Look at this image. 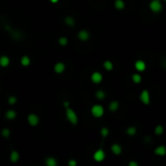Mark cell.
Listing matches in <instances>:
<instances>
[{
    "label": "cell",
    "mask_w": 166,
    "mask_h": 166,
    "mask_svg": "<svg viewBox=\"0 0 166 166\" xmlns=\"http://www.w3.org/2000/svg\"><path fill=\"white\" fill-rule=\"evenodd\" d=\"M66 116L67 119L71 122L72 124H77L78 123V116L75 113V111L71 109V108H66Z\"/></svg>",
    "instance_id": "cell-1"
},
{
    "label": "cell",
    "mask_w": 166,
    "mask_h": 166,
    "mask_svg": "<svg viewBox=\"0 0 166 166\" xmlns=\"http://www.w3.org/2000/svg\"><path fill=\"white\" fill-rule=\"evenodd\" d=\"M90 113L94 118H101L104 115V108L101 105H93L91 110H90Z\"/></svg>",
    "instance_id": "cell-2"
},
{
    "label": "cell",
    "mask_w": 166,
    "mask_h": 166,
    "mask_svg": "<svg viewBox=\"0 0 166 166\" xmlns=\"http://www.w3.org/2000/svg\"><path fill=\"white\" fill-rule=\"evenodd\" d=\"M162 4L160 2V0H153L150 3V9L153 13H159L162 11Z\"/></svg>",
    "instance_id": "cell-3"
},
{
    "label": "cell",
    "mask_w": 166,
    "mask_h": 166,
    "mask_svg": "<svg viewBox=\"0 0 166 166\" xmlns=\"http://www.w3.org/2000/svg\"><path fill=\"white\" fill-rule=\"evenodd\" d=\"M140 100H141L142 103L145 105L150 104L151 96H150V92H149L147 89H144L141 93H140Z\"/></svg>",
    "instance_id": "cell-4"
},
{
    "label": "cell",
    "mask_w": 166,
    "mask_h": 166,
    "mask_svg": "<svg viewBox=\"0 0 166 166\" xmlns=\"http://www.w3.org/2000/svg\"><path fill=\"white\" fill-rule=\"evenodd\" d=\"M105 157H106V153H105V151L102 150V149H99V150H97L93 153V159H94L96 162L103 161Z\"/></svg>",
    "instance_id": "cell-5"
},
{
    "label": "cell",
    "mask_w": 166,
    "mask_h": 166,
    "mask_svg": "<svg viewBox=\"0 0 166 166\" xmlns=\"http://www.w3.org/2000/svg\"><path fill=\"white\" fill-rule=\"evenodd\" d=\"M90 79H91V82L93 84H100L103 80V76L100 72H93Z\"/></svg>",
    "instance_id": "cell-6"
},
{
    "label": "cell",
    "mask_w": 166,
    "mask_h": 166,
    "mask_svg": "<svg viewBox=\"0 0 166 166\" xmlns=\"http://www.w3.org/2000/svg\"><path fill=\"white\" fill-rule=\"evenodd\" d=\"M27 121L32 126H35V125L39 123V118H38V116H36L35 114H30V115H28L27 116Z\"/></svg>",
    "instance_id": "cell-7"
},
{
    "label": "cell",
    "mask_w": 166,
    "mask_h": 166,
    "mask_svg": "<svg viewBox=\"0 0 166 166\" xmlns=\"http://www.w3.org/2000/svg\"><path fill=\"white\" fill-rule=\"evenodd\" d=\"M89 37H90V35H89V32L87 31V30H84V29H83V30H81V31H79V33H78V38L80 39L81 41H87L89 39Z\"/></svg>",
    "instance_id": "cell-8"
},
{
    "label": "cell",
    "mask_w": 166,
    "mask_h": 166,
    "mask_svg": "<svg viewBox=\"0 0 166 166\" xmlns=\"http://www.w3.org/2000/svg\"><path fill=\"white\" fill-rule=\"evenodd\" d=\"M134 66H135V69L138 72H143L146 70V63L143 60H137L135 64H134Z\"/></svg>",
    "instance_id": "cell-9"
},
{
    "label": "cell",
    "mask_w": 166,
    "mask_h": 166,
    "mask_svg": "<svg viewBox=\"0 0 166 166\" xmlns=\"http://www.w3.org/2000/svg\"><path fill=\"white\" fill-rule=\"evenodd\" d=\"M154 153L156 154V156H163L166 154V147L165 146H158V147H156L154 149Z\"/></svg>",
    "instance_id": "cell-10"
},
{
    "label": "cell",
    "mask_w": 166,
    "mask_h": 166,
    "mask_svg": "<svg viewBox=\"0 0 166 166\" xmlns=\"http://www.w3.org/2000/svg\"><path fill=\"white\" fill-rule=\"evenodd\" d=\"M111 151H112V153L114 154H116V156H119V154L121 153L122 148H121V146L119 145V144H113L112 147H111Z\"/></svg>",
    "instance_id": "cell-11"
},
{
    "label": "cell",
    "mask_w": 166,
    "mask_h": 166,
    "mask_svg": "<svg viewBox=\"0 0 166 166\" xmlns=\"http://www.w3.org/2000/svg\"><path fill=\"white\" fill-rule=\"evenodd\" d=\"M64 70H65V65H64V63H62V62H57L54 65V71H55V73H57V74L63 73Z\"/></svg>",
    "instance_id": "cell-12"
},
{
    "label": "cell",
    "mask_w": 166,
    "mask_h": 166,
    "mask_svg": "<svg viewBox=\"0 0 166 166\" xmlns=\"http://www.w3.org/2000/svg\"><path fill=\"white\" fill-rule=\"evenodd\" d=\"M10 64V58L6 55H2L0 57V66L1 67H7Z\"/></svg>",
    "instance_id": "cell-13"
},
{
    "label": "cell",
    "mask_w": 166,
    "mask_h": 166,
    "mask_svg": "<svg viewBox=\"0 0 166 166\" xmlns=\"http://www.w3.org/2000/svg\"><path fill=\"white\" fill-rule=\"evenodd\" d=\"M119 104L118 101H112L111 103L109 104V110L111 111V112H116V110L119 109Z\"/></svg>",
    "instance_id": "cell-14"
},
{
    "label": "cell",
    "mask_w": 166,
    "mask_h": 166,
    "mask_svg": "<svg viewBox=\"0 0 166 166\" xmlns=\"http://www.w3.org/2000/svg\"><path fill=\"white\" fill-rule=\"evenodd\" d=\"M10 158H11V161H12V162H17V160L20 159V154H19V153H17V151H13L11 153Z\"/></svg>",
    "instance_id": "cell-15"
},
{
    "label": "cell",
    "mask_w": 166,
    "mask_h": 166,
    "mask_svg": "<svg viewBox=\"0 0 166 166\" xmlns=\"http://www.w3.org/2000/svg\"><path fill=\"white\" fill-rule=\"evenodd\" d=\"M103 67L107 70V71H111V70H113V68H114V64H113L112 61L106 60V61H104Z\"/></svg>",
    "instance_id": "cell-16"
},
{
    "label": "cell",
    "mask_w": 166,
    "mask_h": 166,
    "mask_svg": "<svg viewBox=\"0 0 166 166\" xmlns=\"http://www.w3.org/2000/svg\"><path fill=\"white\" fill-rule=\"evenodd\" d=\"M46 164L48 166H56L57 161L55 160L54 157H48V158L46 159Z\"/></svg>",
    "instance_id": "cell-17"
},
{
    "label": "cell",
    "mask_w": 166,
    "mask_h": 166,
    "mask_svg": "<svg viewBox=\"0 0 166 166\" xmlns=\"http://www.w3.org/2000/svg\"><path fill=\"white\" fill-rule=\"evenodd\" d=\"M20 63H22V66H28L29 64H30V58L28 56H26V55H23L22 57V59H20Z\"/></svg>",
    "instance_id": "cell-18"
},
{
    "label": "cell",
    "mask_w": 166,
    "mask_h": 166,
    "mask_svg": "<svg viewBox=\"0 0 166 166\" xmlns=\"http://www.w3.org/2000/svg\"><path fill=\"white\" fill-rule=\"evenodd\" d=\"M6 118L8 119H14L17 116V113L15 112L14 110H9L7 113H6Z\"/></svg>",
    "instance_id": "cell-19"
},
{
    "label": "cell",
    "mask_w": 166,
    "mask_h": 166,
    "mask_svg": "<svg viewBox=\"0 0 166 166\" xmlns=\"http://www.w3.org/2000/svg\"><path fill=\"white\" fill-rule=\"evenodd\" d=\"M124 2L122 1V0H116L115 1V7L116 9H118V10H122V9L124 8Z\"/></svg>",
    "instance_id": "cell-20"
},
{
    "label": "cell",
    "mask_w": 166,
    "mask_h": 166,
    "mask_svg": "<svg viewBox=\"0 0 166 166\" xmlns=\"http://www.w3.org/2000/svg\"><path fill=\"white\" fill-rule=\"evenodd\" d=\"M95 96L99 100H103V99L106 97V93H105V91H103V90H97V91L95 92Z\"/></svg>",
    "instance_id": "cell-21"
},
{
    "label": "cell",
    "mask_w": 166,
    "mask_h": 166,
    "mask_svg": "<svg viewBox=\"0 0 166 166\" xmlns=\"http://www.w3.org/2000/svg\"><path fill=\"white\" fill-rule=\"evenodd\" d=\"M142 81V77L140 74H133L132 75V82L134 84H140Z\"/></svg>",
    "instance_id": "cell-22"
},
{
    "label": "cell",
    "mask_w": 166,
    "mask_h": 166,
    "mask_svg": "<svg viewBox=\"0 0 166 166\" xmlns=\"http://www.w3.org/2000/svg\"><path fill=\"white\" fill-rule=\"evenodd\" d=\"M137 132V129H136V127H134V126H129L126 129V133L128 134L129 136H133V135H135Z\"/></svg>",
    "instance_id": "cell-23"
},
{
    "label": "cell",
    "mask_w": 166,
    "mask_h": 166,
    "mask_svg": "<svg viewBox=\"0 0 166 166\" xmlns=\"http://www.w3.org/2000/svg\"><path fill=\"white\" fill-rule=\"evenodd\" d=\"M154 133H156V135H161L163 133V126L162 125H156V128H154Z\"/></svg>",
    "instance_id": "cell-24"
},
{
    "label": "cell",
    "mask_w": 166,
    "mask_h": 166,
    "mask_svg": "<svg viewBox=\"0 0 166 166\" xmlns=\"http://www.w3.org/2000/svg\"><path fill=\"white\" fill-rule=\"evenodd\" d=\"M65 22H66V24L67 25H69V26H73L75 24V20L73 19L72 17H66V19H65Z\"/></svg>",
    "instance_id": "cell-25"
},
{
    "label": "cell",
    "mask_w": 166,
    "mask_h": 166,
    "mask_svg": "<svg viewBox=\"0 0 166 166\" xmlns=\"http://www.w3.org/2000/svg\"><path fill=\"white\" fill-rule=\"evenodd\" d=\"M100 133H101L102 137H107L109 135V129H108L107 127H102L100 130Z\"/></svg>",
    "instance_id": "cell-26"
},
{
    "label": "cell",
    "mask_w": 166,
    "mask_h": 166,
    "mask_svg": "<svg viewBox=\"0 0 166 166\" xmlns=\"http://www.w3.org/2000/svg\"><path fill=\"white\" fill-rule=\"evenodd\" d=\"M58 43H59L61 46H65L67 45V43H68V40H67L66 37H61L59 38V40H58Z\"/></svg>",
    "instance_id": "cell-27"
},
{
    "label": "cell",
    "mask_w": 166,
    "mask_h": 166,
    "mask_svg": "<svg viewBox=\"0 0 166 166\" xmlns=\"http://www.w3.org/2000/svg\"><path fill=\"white\" fill-rule=\"evenodd\" d=\"M10 130L8 129V128H5V129H3L2 130V132H1V134H2V136L3 137H5V138H8L9 136H10Z\"/></svg>",
    "instance_id": "cell-28"
},
{
    "label": "cell",
    "mask_w": 166,
    "mask_h": 166,
    "mask_svg": "<svg viewBox=\"0 0 166 166\" xmlns=\"http://www.w3.org/2000/svg\"><path fill=\"white\" fill-rule=\"evenodd\" d=\"M8 102H9V104L14 105L17 102V98L15 97V96H10V97H9V99H8Z\"/></svg>",
    "instance_id": "cell-29"
},
{
    "label": "cell",
    "mask_w": 166,
    "mask_h": 166,
    "mask_svg": "<svg viewBox=\"0 0 166 166\" xmlns=\"http://www.w3.org/2000/svg\"><path fill=\"white\" fill-rule=\"evenodd\" d=\"M68 165L69 166H76V165H77V161H76V160H74V159L69 160V161H68Z\"/></svg>",
    "instance_id": "cell-30"
},
{
    "label": "cell",
    "mask_w": 166,
    "mask_h": 166,
    "mask_svg": "<svg viewBox=\"0 0 166 166\" xmlns=\"http://www.w3.org/2000/svg\"><path fill=\"white\" fill-rule=\"evenodd\" d=\"M128 165L129 166H138V163L136 161H134V160H131V161L128 163Z\"/></svg>",
    "instance_id": "cell-31"
},
{
    "label": "cell",
    "mask_w": 166,
    "mask_h": 166,
    "mask_svg": "<svg viewBox=\"0 0 166 166\" xmlns=\"http://www.w3.org/2000/svg\"><path fill=\"white\" fill-rule=\"evenodd\" d=\"M64 107H66V108H68L69 107V103H68V102H64Z\"/></svg>",
    "instance_id": "cell-32"
},
{
    "label": "cell",
    "mask_w": 166,
    "mask_h": 166,
    "mask_svg": "<svg viewBox=\"0 0 166 166\" xmlns=\"http://www.w3.org/2000/svg\"><path fill=\"white\" fill-rule=\"evenodd\" d=\"M51 1H52V3H56V2H58V0H51Z\"/></svg>",
    "instance_id": "cell-33"
},
{
    "label": "cell",
    "mask_w": 166,
    "mask_h": 166,
    "mask_svg": "<svg viewBox=\"0 0 166 166\" xmlns=\"http://www.w3.org/2000/svg\"><path fill=\"white\" fill-rule=\"evenodd\" d=\"M164 1H166V0H164Z\"/></svg>",
    "instance_id": "cell-34"
}]
</instances>
